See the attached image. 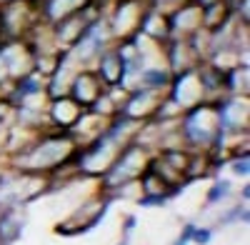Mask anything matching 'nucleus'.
Here are the masks:
<instances>
[{
	"label": "nucleus",
	"instance_id": "1",
	"mask_svg": "<svg viewBox=\"0 0 250 245\" xmlns=\"http://www.w3.org/2000/svg\"><path fill=\"white\" fill-rule=\"evenodd\" d=\"M78 140L62 130H40L20 150L10 153V170L55 178L62 170H73V160L78 153Z\"/></svg>",
	"mask_w": 250,
	"mask_h": 245
},
{
	"label": "nucleus",
	"instance_id": "12",
	"mask_svg": "<svg viewBox=\"0 0 250 245\" xmlns=\"http://www.w3.org/2000/svg\"><path fill=\"white\" fill-rule=\"evenodd\" d=\"M93 70H95V75L100 78L103 88H118V90L123 88L125 65H123V60H120V55L115 53L113 45H110L108 50H103V53L95 58Z\"/></svg>",
	"mask_w": 250,
	"mask_h": 245
},
{
	"label": "nucleus",
	"instance_id": "4",
	"mask_svg": "<svg viewBox=\"0 0 250 245\" xmlns=\"http://www.w3.org/2000/svg\"><path fill=\"white\" fill-rule=\"evenodd\" d=\"M110 198L108 195H100L95 190L93 198L88 200H83L80 205L73 210L70 218H65L62 223H58L55 225V233L62 235V238H73V235H83V233H88L93 228H98L103 218H105V213L110 210Z\"/></svg>",
	"mask_w": 250,
	"mask_h": 245
},
{
	"label": "nucleus",
	"instance_id": "16",
	"mask_svg": "<svg viewBox=\"0 0 250 245\" xmlns=\"http://www.w3.org/2000/svg\"><path fill=\"white\" fill-rule=\"evenodd\" d=\"M230 193H233V183L228 178H215L210 183V188H208V193H205V208L220 205V203H225L230 198Z\"/></svg>",
	"mask_w": 250,
	"mask_h": 245
},
{
	"label": "nucleus",
	"instance_id": "26",
	"mask_svg": "<svg viewBox=\"0 0 250 245\" xmlns=\"http://www.w3.org/2000/svg\"><path fill=\"white\" fill-rule=\"evenodd\" d=\"M173 245H180V243H173Z\"/></svg>",
	"mask_w": 250,
	"mask_h": 245
},
{
	"label": "nucleus",
	"instance_id": "22",
	"mask_svg": "<svg viewBox=\"0 0 250 245\" xmlns=\"http://www.w3.org/2000/svg\"><path fill=\"white\" fill-rule=\"evenodd\" d=\"M195 225H198V223H185L183 230H180V238H178L175 243H180V245H190V238H193V233H195Z\"/></svg>",
	"mask_w": 250,
	"mask_h": 245
},
{
	"label": "nucleus",
	"instance_id": "11",
	"mask_svg": "<svg viewBox=\"0 0 250 245\" xmlns=\"http://www.w3.org/2000/svg\"><path fill=\"white\" fill-rule=\"evenodd\" d=\"M168 28L170 35H180V38H190L195 33L203 30V10L198 3H185L180 8H175L173 13H168Z\"/></svg>",
	"mask_w": 250,
	"mask_h": 245
},
{
	"label": "nucleus",
	"instance_id": "17",
	"mask_svg": "<svg viewBox=\"0 0 250 245\" xmlns=\"http://www.w3.org/2000/svg\"><path fill=\"white\" fill-rule=\"evenodd\" d=\"M248 223H250L248 203H235L230 210L218 218V225H248Z\"/></svg>",
	"mask_w": 250,
	"mask_h": 245
},
{
	"label": "nucleus",
	"instance_id": "6",
	"mask_svg": "<svg viewBox=\"0 0 250 245\" xmlns=\"http://www.w3.org/2000/svg\"><path fill=\"white\" fill-rule=\"evenodd\" d=\"M163 95L165 93H158V90H148V88H135V90H128L120 100V108H118V115H125L135 122H148L155 118L160 103H163Z\"/></svg>",
	"mask_w": 250,
	"mask_h": 245
},
{
	"label": "nucleus",
	"instance_id": "23",
	"mask_svg": "<svg viewBox=\"0 0 250 245\" xmlns=\"http://www.w3.org/2000/svg\"><path fill=\"white\" fill-rule=\"evenodd\" d=\"M238 198H240V203H250V185H248V183H243V188H240Z\"/></svg>",
	"mask_w": 250,
	"mask_h": 245
},
{
	"label": "nucleus",
	"instance_id": "24",
	"mask_svg": "<svg viewBox=\"0 0 250 245\" xmlns=\"http://www.w3.org/2000/svg\"><path fill=\"white\" fill-rule=\"evenodd\" d=\"M118 245H130V240H128V238H123V240H120Z\"/></svg>",
	"mask_w": 250,
	"mask_h": 245
},
{
	"label": "nucleus",
	"instance_id": "18",
	"mask_svg": "<svg viewBox=\"0 0 250 245\" xmlns=\"http://www.w3.org/2000/svg\"><path fill=\"white\" fill-rule=\"evenodd\" d=\"M170 200H173L170 195H138L135 205H140V208H165Z\"/></svg>",
	"mask_w": 250,
	"mask_h": 245
},
{
	"label": "nucleus",
	"instance_id": "5",
	"mask_svg": "<svg viewBox=\"0 0 250 245\" xmlns=\"http://www.w3.org/2000/svg\"><path fill=\"white\" fill-rule=\"evenodd\" d=\"M218 108V125L228 135V140L248 138V122H250V105L248 95H223L215 100Z\"/></svg>",
	"mask_w": 250,
	"mask_h": 245
},
{
	"label": "nucleus",
	"instance_id": "21",
	"mask_svg": "<svg viewBox=\"0 0 250 245\" xmlns=\"http://www.w3.org/2000/svg\"><path fill=\"white\" fill-rule=\"evenodd\" d=\"M135 228H138V218H135L133 213H128V215L123 218V238L130 240V233H133Z\"/></svg>",
	"mask_w": 250,
	"mask_h": 245
},
{
	"label": "nucleus",
	"instance_id": "20",
	"mask_svg": "<svg viewBox=\"0 0 250 245\" xmlns=\"http://www.w3.org/2000/svg\"><path fill=\"white\" fill-rule=\"evenodd\" d=\"M213 235H215V230L210 225H195V233H193L190 243H195V245H210Z\"/></svg>",
	"mask_w": 250,
	"mask_h": 245
},
{
	"label": "nucleus",
	"instance_id": "8",
	"mask_svg": "<svg viewBox=\"0 0 250 245\" xmlns=\"http://www.w3.org/2000/svg\"><path fill=\"white\" fill-rule=\"evenodd\" d=\"M145 8H148V5H143L140 0H120V3L115 5L113 18L108 20L110 38L113 40H125V38L138 35L140 18H143Z\"/></svg>",
	"mask_w": 250,
	"mask_h": 245
},
{
	"label": "nucleus",
	"instance_id": "19",
	"mask_svg": "<svg viewBox=\"0 0 250 245\" xmlns=\"http://www.w3.org/2000/svg\"><path fill=\"white\" fill-rule=\"evenodd\" d=\"M185 3H195V0H150L148 5L168 15V13H173L175 8H180V5H185Z\"/></svg>",
	"mask_w": 250,
	"mask_h": 245
},
{
	"label": "nucleus",
	"instance_id": "10",
	"mask_svg": "<svg viewBox=\"0 0 250 245\" xmlns=\"http://www.w3.org/2000/svg\"><path fill=\"white\" fill-rule=\"evenodd\" d=\"M105 90L100 83V78L95 75L93 68H78L73 80H70V88H68V95L75 100V103L83 108V110H90L93 103L100 98V93Z\"/></svg>",
	"mask_w": 250,
	"mask_h": 245
},
{
	"label": "nucleus",
	"instance_id": "7",
	"mask_svg": "<svg viewBox=\"0 0 250 245\" xmlns=\"http://www.w3.org/2000/svg\"><path fill=\"white\" fill-rule=\"evenodd\" d=\"M165 100H168L170 105H175L180 113L198 105L203 98V88H200V80H198V73L195 68L193 70H185V73H178L173 75L168 90H165Z\"/></svg>",
	"mask_w": 250,
	"mask_h": 245
},
{
	"label": "nucleus",
	"instance_id": "3",
	"mask_svg": "<svg viewBox=\"0 0 250 245\" xmlns=\"http://www.w3.org/2000/svg\"><path fill=\"white\" fill-rule=\"evenodd\" d=\"M178 135L183 140L185 150H190V153L210 150L215 138L220 135L215 100H200L198 105L183 110L178 118Z\"/></svg>",
	"mask_w": 250,
	"mask_h": 245
},
{
	"label": "nucleus",
	"instance_id": "9",
	"mask_svg": "<svg viewBox=\"0 0 250 245\" xmlns=\"http://www.w3.org/2000/svg\"><path fill=\"white\" fill-rule=\"evenodd\" d=\"M85 113L70 95H58L50 98L45 103V122H48V130H62V133H70L80 115Z\"/></svg>",
	"mask_w": 250,
	"mask_h": 245
},
{
	"label": "nucleus",
	"instance_id": "25",
	"mask_svg": "<svg viewBox=\"0 0 250 245\" xmlns=\"http://www.w3.org/2000/svg\"><path fill=\"white\" fill-rule=\"evenodd\" d=\"M0 40H3V33H0Z\"/></svg>",
	"mask_w": 250,
	"mask_h": 245
},
{
	"label": "nucleus",
	"instance_id": "14",
	"mask_svg": "<svg viewBox=\"0 0 250 245\" xmlns=\"http://www.w3.org/2000/svg\"><path fill=\"white\" fill-rule=\"evenodd\" d=\"M25 218L20 208H0V245H13L23 238Z\"/></svg>",
	"mask_w": 250,
	"mask_h": 245
},
{
	"label": "nucleus",
	"instance_id": "15",
	"mask_svg": "<svg viewBox=\"0 0 250 245\" xmlns=\"http://www.w3.org/2000/svg\"><path fill=\"white\" fill-rule=\"evenodd\" d=\"M250 68L248 63H235L223 73V90L225 95H248L250 90Z\"/></svg>",
	"mask_w": 250,
	"mask_h": 245
},
{
	"label": "nucleus",
	"instance_id": "13",
	"mask_svg": "<svg viewBox=\"0 0 250 245\" xmlns=\"http://www.w3.org/2000/svg\"><path fill=\"white\" fill-rule=\"evenodd\" d=\"M90 3H95V0H38V10H40V20L43 23L55 25L58 20L80 13Z\"/></svg>",
	"mask_w": 250,
	"mask_h": 245
},
{
	"label": "nucleus",
	"instance_id": "2",
	"mask_svg": "<svg viewBox=\"0 0 250 245\" xmlns=\"http://www.w3.org/2000/svg\"><path fill=\"white\" fill-rule=\"evenodd\" d=\"M153 158V150L145 148L143 143H138L135 138L128 140L125 145L115 153L113 163L108 165V170L103 173L95 183V190L100 195H108L110 200L118 198V193L123 188H130L138 183V178L143 175V170L148 168V163Z\"/></svg>",
	"mask_w": 250,
	"mask_h": 245
}]
</instances>
